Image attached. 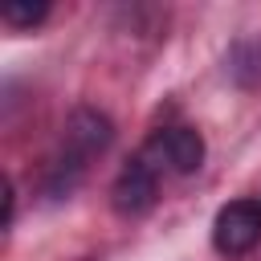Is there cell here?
Returning a JSON list of instances; mask_svg holds the SVG:
<instances>
[{
    "mask_svg": "<svg viewBox=\"0 0 261 261\" xmlns=\"http://www.w3.org/2000/svg\"><path fill=\"white\" fill-rule=\"evenodd\" d=\"M261 241V200H232L212 220V245L224 257H241Z\"/></svg>",
    "mask_w": 261,
    "mask_h": 261,
    "instance_id": "7a4b0ae2",
    "label": "cell"
},
{
    "mask_svg": "<svg viewBox=\"0 0 261 261\" xmlns=\"http://www.w3.org/2000/svg\"><path fill=\"white\" fill-rule=\"evenodd\" d=\"M45 16H49V4H45V0H37V4H33V0H29V4H4V8H0V20L12 24V29H33V24H41Z\"/></svg>",
    "mask_w": 261,
    "mask_h": 261,
    "instance_id": "5b68a950",
    "label": "cell"
},
{
    "mask_svg": "<svg viewBox=\"0 0 261 261\" xmlns=\"http://www.w3.org/2000/svg\"><path fill=\"white\" fill-rule=\"evenodd\" d=\"M151 167L159 171H175V175H192L204 163V139L192 126H163L147 139V147L139 151Z\"/></svg>",
    "mask_w": 261,
    "mask_h": 261,
    "instance_id": "6da1fadb",
    "label": "cell"
},
{
    "mask_svg": "<svg viewBox=\"0 0 261 261\" xmlns=\"http://www.w3.org/2000/svg\"><path fill=\"white\" fill-rule=\"evenodd\" d=\"M110 139H114V130H110L106 114H98V110H73V118L65 122V159H73V163L86 167V159L102 155L110 147Z\"/></svg>",
    "mask_w": 261,
    "mask_h": 261,
    "instance_id": "277c9868",
    "label": "cell"
},
{
    "mask_svg": "<svg viewBox=\"0 0 261 261\" xmlns=\"http://www.w3.org/2000/svg\"><path fill=\"white\" fill-rule=\"evenodd\" d=\"M159 196V167H151L143 155L126 159L122 171L110 184V204L118 216H143Z\"/></svg>",
    "mask_w": 261,
    "mask_h": 261,
    "instance_id": "3957f363",
    "label": "cell"
}]
</instances>
